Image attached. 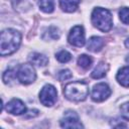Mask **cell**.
Instances as JSON below:
<instances>
[{
  "label": "cell",
  "mask_w": 129,
  "mask_h": 129,
  "mask_svg": "<svg viewBox=\"0 0 129 129\" xmlns=\"http://www.w3.org/2000/svg\"><path fill=\"white\" fill-rule=\"evenodd\" d=\"M21 43V34L15 29L8 28L1 32L0 37V54L2 56L15 52Z\"/></svg>",
  "instance_id": "1"
},
{
  "label": "cell",
  "mask_w": 129,
  "mask_h": 129,
  "mask_svg": "<svg viewBox=\"0 0 129 129\" xmlns=\"http://www.w3.org/2000/svg\"><path fill=\"white\" fill-rule=\"evenodd\" d=\"M89 94V85L83 81H77L69 83L63 89L64 97L74 102L84 101Z\"/></svg>",
  "instance_id": "2"
},
{
  "label": "cell",
  "mask_w": 129,
  "mask_h": 129,
  "mask_svg": "<svg viewBox=\"0 0 129 129\" xmlns=\"http://www.w3.org/2000/svg\"><path fill=\"white\" fill-rule=\"evenodd\" d=\"M92 23L93 25L103 31V32H108L113 25V19H112V15L111 12L105 8H101V7H97L93 10L92 12Z\"/></svg>",
  "instance_id": "3"
},
{
  "label": "cell",
  "mask_w": 129,
  "mask_h": 129,
  "mask_svg": "<svg viewBox=\"0 0 129 129\" xmlns=\"http://www.w3.org/2000/svg\"><path fill=\"white\" fill-rule=\"evenodd\" d=\"M16 77L18 81L23 85H29L33 83L36 79L35 70L30 63L20 64L16 71Z\"/></svg>",
  "instance_id": "4"
},
{
  "label": "cell",
  "mask_w": 129,
  "mask_h": 129,
  "mask_svg": "<svg viewBox=\"0 0 129 129\" xmlns=\"http://www.w3.org/2000/svg\"><path fill=\"white\" fill-rule=\"evenodd\" d=\"M56 99H57V92L52 85L49 84L45 85L41 89L39 93V100L42 105L46 107H51L56 102Z\"/></svg>",
  "instance_id": "5"
},
{
  "label": "cell",
  "mask_w": 129,
  "mask_h": 129,
  "mask_svg": "<svg viewBox=\"0 0 129 129\" xmlns=\"http://www.w3.org/2000/svg\"><path fill=\"white\" fill-rule=\"evenodd\" d=\"M68 40L70 44L77 46V47H82L86 40H85V30L83 26L81 25H76L71 29V32L69 34Z\"/></svg>",
  "instance_id": "6"
},
{
  "label": "cell",
  "mask_w": 129,
  "mask_h": 129,
  "mask_svg": "<svg viewBox=\"0 0 129 129\" xmlns=\"http://www.w3.org/2000/svg\"><path fill=\"white\" fill-rule=\"evenodd\" d=\"M111 95V90L109 86L105 83H100L94 86L92 90V99L95 102H103Z\"/></svg>",
  "instance_id": "7"
},
{
  "label": "cell",
  "mask_w": 129,
  "mask_h": 129,
  "mask_svg": "<svg viewBox=\"0 0 129 129\" xmlns=\"http://www.w3.org/2000/svg\"><path fill=\"white\" fill-rule=\"evenodd\" d=\"M60 126L63 128H83L79 116L74 111H67L60 120Z\"/></svg>",
  "instance_id": "8"
},
{
  "label": "cell",
  "mask_w": 129,
  "mask_h": 129,
  "mask_svg": "<svg viewBox=\"0 0 129 129\" xmlns=\"http://www.w3.org/2000/svg\"><path fill=\"white\" fill-rule=\"evenodd\" d=\"M6 111L13 115H21L26 112L25 104L19 99H12L6 104Z\"/></svg>",
  "instance_id": "9"
},
{
  "label": "cell",
  "mask_w": 129,
  "mask_h": 129,
  "mask_svg": "<svg viewBox=\"0 0 129 129\" xmlns=\"http://www.w3.org/2000/svg\"><path fill=\"white\" fill-rule=\"evenodd\" d=\"M104 44H105V41H104V39L102 37H100V36H92L88 41L87 48L90 51L98 52L103 48Z\"/></svg>",
  "instance_id": "10"
},
{
  "label": "cell",
  "mask_w": 129,
  "mask_h": 129,
  "mask_svg": "<svg viewBox=\"0 0 129 129\" xmlns=\"http://www.w3.org/2000/svg\"><path fill=\"white\" fill-rule=\"evenodd\" d=\"M28 59L32 64L37 66V67H45L47 64V62H48V58L44 54L39 53V52L30 53Z\"/></svg>",
  "instance_id": "11"
},
{
  "label": "cell",
  "mask_w": 129,
  "mask_h": 129,
  "mask_svg": "<svg viewBox=\"0 0 129 129\" xmlns=\"http://www.w3.org/2000/svg\"><path fill=\"white\" fill-rule=\"evenodd\" d=\"M116 79L121 86L125 88L129 87V67H124L121 70H119Z\"/></svg>",
  "instance_id": "12"
},
{
  "label": "cell",
  "mask_w": 129,
  "mask_h": 129,
  "mask_svg": "<svg viewBox=\"0 0 129 129\" xmlns=\"http://www.w3.org/2000/svg\"><path fill=\"white\" fill-rule=\"evenodd\" d=\"M81 0H59V6L64 12H74L77 10Z\"/></svg>",
  "instance_id": "13"
},
{
  "label": "cell",
  "mask_w": 129,
  "mask_h": 129,
  "mask_svg": "<svg viewBox=\"0 0 129 129\" xmlns=\"http://www.w3.org/2000/svg\"><path fill=\"white\" fill-rule=\"evenodd\" d=\"M108 70H109V66L107 63H105L104 61H101V62H99L96 66V68L92 72V78H94V79H101V78L106 76Z\"/></svg>",
  "instance_id": "14"
},
{
  "label": "cell",
  "mask_w": 129,
  "mask_h": 129,
  "mask_svg": "<svg viewBox=\"0 0 129 129\" xmlns=\"http://www.w3.org/2000/svg\"><path fill=\"white\" fill-rule=\"evenodd\" d=\"M12 6L15 10L19 12L26 11L31 7V2L30 0H11Z\"/></svg>",
  "instance_id": "15"
},
{
  "label": "cell",
  "mask_w": 129,
  "mask_h": 129,
  "mask_svg": "<svg viewBox=\"0 0 129 129\" xmlns=\"http://www.w3.org/2000/svg\"><path fill=\"white\" fill-rule=\"evenodd\" d=\"M59 34H60V32H59V30H58L57 27L50 26L43 33L42 38L45 39V40H47V39H58L59 38Z\"/></svg>",
  "instance_id": "16"
},
{
  "label": "cell",
  "mask_w": 129,
  "mask_h": 129,
  "mask_svg": "<svg viewBox=\"0 0 129 129\" xmlns=\"http://www.w3.org/2000/svg\"><path fill=\"white\" fill-rule=\"evenodd\" d=\"M39 8L45 13H51L54 9V1L53 0H38Z\"/></svg>",
  "instance_id": "17"
},
{
  "label": "cell",
  "mask_w": 129,
  "mask_h": 129,
  "mask_svg": "<svg viewBox=\"0 0 129 129\" xmlns=\"http://www.w3.org/2000/svg\"><path fill=\"white\" fill-rule=\"evenodd\" d=\"M92 62H93L92 57L87 55V54H82L78 58V64L81 68H83L84 70H88L92 66Z\"/></svg>",
  "instance_id": "18"
},
{
  "label": "cell",
  "mask_w": 129,
  "mask_h": 129,
  "mask_svg": "<svg viewBox=\"0 0 129 129\" xmlns=\"http://www.w3.org/2000/svg\"><path fill=\"white\" fill-rule=\"evenodd\" d=\"M15 78H17L16 73H14V71L11 69H8L7 71H5L2 76V80H3L4 84H10Z\"/></svg>",
  "instance_id": "19"
},
{
  "label": "cell",
  "mask_w": 129,
  "mask_h": 129,
  "mask_svg": "<svg viewBox=\"0 0 129 129\" xmlns=\"http://www.w3.org/2000/svg\"><path fill=\"white\" fill-rule=\"evenodd\" d=\"M55 57L59 62H68L72 59V54L67 50H60L55 54Z\"/></svg>",
  "instance_id": "20"
},
{
  "label": "cell",
  "mask_w": 129,
  "mask_h": 129,
  "mask_svg": "<svg viewBox=\"0 0 129 129\" xmlns=\"http://www.w3.org/2000/svg\"><path fill=\"white\" fill-rule=\"evenodd\" d=\"M119 16H120V20L123 23L129 24V8L128 7L121 8L119 11Z\"/></svg>",
  "instance_id": "21"
},
{
  "label": "cell",
  "mask_w": 129,
  "mask_h": 129,
  "mask_svg": "<svg viewBox=\"0 0 129 129\" xmlns=\"http://www.w3.org/2000/svg\"><path fill=\"white\" fill-rule=\"evenodd\" d=\"M72 76L73 75H72V73H71L70 70H61L57 74V79L59 81H67V80L71 79Z\"/></svg>",
  "instance_id": "22"
},
{
  "label": "cell",
  "mask_w": 129,
  "mask_h": 129,
  "mask_svg": "<svg viewBox=\"0 0 129 129\" xmlns=\"http://www.w3.org/2000/svg\"><path fill=\"white\" fill-rule=\"evenodd\" d=\"M120 111H121V115L123 118L129 120V102L123 104L120 107Z\"/></svg>",
  "instance_id": "23"
},
{
  "label": "cell",
  "mask_w": 129,
  "mask_h": 129,
  "mask_svg": "<svg viewBox=\"0 0 129 129\" xmlns=\"http://www.w3.org/2000/svg\"><path fill=\"white\" fill-rule=\"evenodd\" d=\"M38 113H39V111H38V110H36V109L29 110L27 113H25L24 117H25V118H33V117H36V116L38 115Z\"/></svg>",
  "instance_id": "24"
},
{
  "label": "cell",
  "mask_w": 129,
  "mask_h": 129,
  "mask_svg": "<svg viewBox=\"0 0 129 129\" xmlns=\"http://www.w3.org/2000/svg\"><path fill=\"white\" fill-rule=\"evenodd\" d=\"M125 45H126V47L129 49V37H128V38L125 40Z\"/></svg>",
  "instance_id": "25"
}]
</instances>
